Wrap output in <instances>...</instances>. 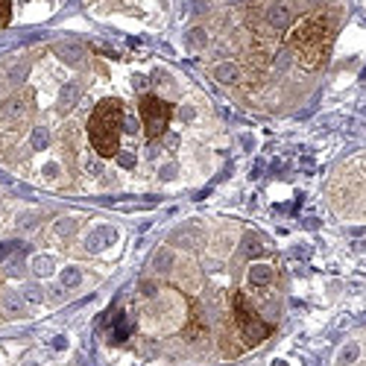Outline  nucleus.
<instances>
[{"instance_id": "obj_14", "label": "nucleus", "mask_w": 366, "mask_h": 366, "mask_svg": "<svg viewBox=\"0 0 366 366\" xmlns=\"http://www.w3.org/2000/svg\"><path fill=\"white\" fill-rule=\"evenodd\" d=\"M47 141H50V138H47V129H35V132H33V147H35V150L47 147Z\"/></svg>"}, {"instance_id": "obj_21", "label": "nucleus", "mask_w": 366, "mask_h": 366, "mask_svg": "<svg viewBox=\"0 0 366 366\" xmlns=\"http://www.w3.org/2000/svg\"><path fill=\"white\" fill-rule=\"evenodd\" d=\"M120 164H123V167H132V164H135L132 153H120Z\"/></svg>"}, {"instance_id": "obj_12", "label": "nucleus", "mask_w": 366, "mask_h": 366, "mask_svg": "<svg viewBox=\"0 0 366 366\" xmlns=\"http://www.w3.org/2000/svg\"><path fill=\"white\" fill-rule=\"evenodd\" d=\"M33 269H35V272H38V275H47V272L53 269V261H50V258H35Z\"/></svg>"}, {"instance_id": "obj_18", "label": "nucleus", "mask_w": 366, "mask_h": 366, "mask_svg": "<svg viewBox=\"0 0 366 366\" xmlns=\"http://www.w3.org/2000/svg\"><path fill=\"white\" fill-rule=\"evenodd\" d=\"M12 249H18V243H12V240L0 243V261H3V258H9V255H12Z\"/></svg>"}, {"instance_id": "obj_16", "label": "nucleus", "mask_w": 366, "mask_h": 366, "mask_svg": "<svg viewBox=\"0 0 366 366\" xmlns=\"http://www.w3.org/2000/svg\"><path fill=\"white\" fill-rule=\"evenodd\" d=\"M73 97H76V85H65V88H62V105L73 103Z\"/></svg>"}, {"instance_id": "obj_9", "label": "nucleus", "mask_w": 366, "mask_h": 366, "mask_svg": "<svg viewBox=\"0 0 366 366\" xmlns=\"http://www.w3.org/2000/svg\"><path fill=\"white\" fill-rule=\"evenodd\" d=\"M79 281H82V275H79L76 266H67L65 272H62V284H65V287H76Z\"/></svg>"}, {"instance_id": "obj_15", "label": "nucleus", "mask_w": 366, "mask_h": 366, "mask_svg": "<svg viewBox=\"0 0 366 366\" xmlns=\"http://www.w3.org/2000/svg\"><path fill=\"white\" fill-rule=\"evenodd\" d=\"M188 41H191V47H202V44H205V33H202V30H194V33L188 35Z\"/></svg>"}, {"instance_id": "obj_11", "label": "nucleus", "mask_w": 366, "mask_h": 366, "mask_svg": "<svg viewBox=\"0 0 366 366\" xmlns=\"http://www.w3.org/2000/svg\"><path fill=\"white\" fill-rule=\"evenodd\" d=\"M234 76H237V67H234V65H220V67H217V79L229 82V79H234Z\"/></svg>"}, {"instance_id": "obj_8", "label": "nucleus", "mask_w": 366, "mask_h": 366, "mask_svg": "<svg viewBox=\"0 0 366 366\" xmlns=\"http://www.w3.org/2000/svg\"><path fill=\"white\" fill-rule=\"evenodd\" d=\"M287 21H290V9H287L284 3H278V6H272V9H269V24H272V27H278V30H281Z\"/></svg>"}, {"instance_id": "obj_5", "label": "nucleus", "mask_w": 366, "mask_h": 366, "mask_svg": "<svg viewBox=\"0 0 366 366\" xmlns=\"http://www.w3.org/2000/svg\"><path fill=\"white\" fill-rule=\"evenodd\" d=\"M114 240H117V232H114L111 226H97L94 232L88 234V243H85V246H88L91 252H100V249H108Z\"/></svg>"}, {"instance_id": "obj_2", "label": "nucleus", "mask_w": 366, "mask_h": 366, "mask_svg": "<svg viewBox=\"0 0 366 366\" xmlns=\"http://www.w3.org/2000/svg\"><path fill=\"white\" fill-rule=\"evenodd\" d=\"M325 38H328V30H325V21L322 18H311L305 21L296 35H293V47L299 53L302 67H319V62L325 59Z\"/></svg>"}, {"instance_id": "obj_7", "label": "nucleus", "mask_w": 366, "mask_h": 366, "mask_svg": "<svg viewBox=\"0 0 366 366\" xmlns=\"http://www.w3.org/2000/svg\"><path fill=\"white\" fill-rule=\"evenodd\" d=\"M56 56H62L65 62H73V65L82 62V50L76 44H56Z\"/></svg>"}, {"instance_id": "obj_6", "label": "nucleus", "mask_w": 366, "mask_h": 366, "mask_svg": "<svg viewBox=\"0 0 366 366\" xmlns=\"http://www.w3.org/2000/svg\"><path fill=\"white\" fill-rule=\"evenodd\" d=\"M249 281L255 284V287H266L269 281H272V269L264 264H255L252 269H249Z\"/></svg>"}, {"instance_id": "obj_13", "label": "nucleus", "mask_w": 366, "mask_h": 366, "mask_svg": "<svg viewBox=\"0 0 366 366\" xmlns=\"http://www.w3.org/2000/svg\"><path fill=\"white\" fill-rule=\"evenodd\" d=\"M73 229H76V220H59L56 223V234H73Z\"/></svg>"}, {"instance_id": "obj_17", "label": "nucleus", "mask_w": 366, "mask_h": 366, "mask_svg": "<svg viewBox=\"0 0 366 366\" xmlns=\"http://www.w3.org/2000/svg\"><path fill=\"white\" fill-rule=\"evenodd\" d=\"M246 252H249V255H261V240L246 237Z\"/></svg>"}, {"instance_id": "obj_4", "label": "nucleus", "mask_w": 366, "mask_h": 366, "mask_svg": "<svg viewBox=\"0 0 366 366\" xmlns=\"http://www.w3.org/2000/svg\"><path fill=\"white\" fill-rule=\"evenodd\" d=\"M141 123H144V132L147 138L153 141V138H158V135L167 129V123H170V105L164 100H158V97H144L141 100Z\"/></svg>"}, {"instance_id": "obj_19", "label": "nucleus", "mask_w": 366, "mask_h": 366, "mask_svg": "<svg viewBox=\"0 0 366 366\" xmlns=\"http://www.w3.org/2000/svg\"><path fill=\"white\" fill-rule=\"evenodd\" d=\"M9 0H0V24H9Z\"/></svg>"}, {"instance_id": "obj_10", "label": "nucleus", "mask_w": 366, "mask_h": 366, "mask_svg": "<svg viewBox=\"0 0 366 366\" xmlns=\"http://www.w3.org/2000/svg\"><path fill=\"white\" fill-rule=\"evenodd\" d=\"M3 108H6V117H21V114H24V100H21V97H15V100L6 103Z\"/></svg>"}, {"instance_id": "obj_1", "label": "nucleus", "mask_w": 366, "mask_h": 366, "mask_svg": "<svg viewBox=\"0 0 366 366\" xmlns=\"http://www.w3.org/2000/svg\"><path fill=\"white\" fill-rule=\"evenodd\" d=\"M120 129H123V108L117 100H103L91 120H88V138L94 144V150L100 153L103 158L114 156L117 153V144H120Z\"/></svg>"}, {"instance_id": "obj_20", "label": "nucleus", "mask_w": 366, "mask_h": 366, "mask_svg": "<svg viewBox=\"0 0 366 366\" xmlns=\"http://www.w3.org/2000/svg\"><path fill=\"white\" fill-rule=\"evenodd\" d=\"M24 73H27V67L21 65V67H15V70H12L9 76H12V82H21V79H24Z\"/></svg>"}, {"instance_id": "obj_3", "label": "nucleus", "mask_w": 366, "mask_h": 366, "mask_svg": "<svg viewBox=\"0 0 366 366\" xmlns=\"http://www.w3.org/2000/svg\"><path fill=\"white\" fill-rule=\"evenodd\" d=\"M232 311H234V325H237V331H240V337L246 343H261L264 337H269L272 328L252 311V305L246 302L243 293H234L232 296Z\"/></svg>"}]
</instances>
